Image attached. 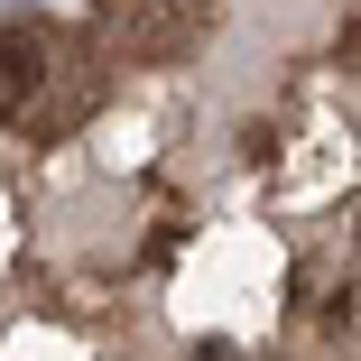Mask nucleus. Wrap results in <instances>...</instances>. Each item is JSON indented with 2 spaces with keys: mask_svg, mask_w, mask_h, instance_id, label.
I'll list each match as a JSON object with an SVG mask.
<instances>
[{
  "mask_svg": "<svg viewBox=\"0 0 361 361\" xmlns=\"http://www.w3.org/2000/svg\"><path fill=\"white\" fill-rule=\"evenodd\" d=\"M195 361H241V352H232V343H204V352H195Z\"/></svg>",
  "mask_w": 361,
  "mask_h": 361,
  "instance_id": "nucleus-3",
  "label": "nucleus"
},
{
  "mask_svg": "<svg viewBox=\"0 0 361 361\" xmlns=\"http://www.w3.org/2000/svg\"><path fill=\"white\" fill-rule=\"evenodd\" d=\"M102 10H111V37L130 56H167L185 37V19H195V0H102Z\"/></svg>",
  "mask_w": 361,
  "mask_h": 361,
  "instance_id": "nucleus-2",
  "label": "nucleus"
},
{
  "mask_svg": "<svg viewBox=\"0 0 361 361\" xmlns=\"http://www.w3.org/2000/svg\"><path fill=\"white\" fill-rule=\"evenodd\" d=\"M47 75H56V28L10 19L0 28V121H28L47 102Z\"/></svg>",
  "mask_w": 361,
  "mask_h": 361,
  "instance_id": "nucleus-1",
  "label": "nucleus"
}]
</instances>
